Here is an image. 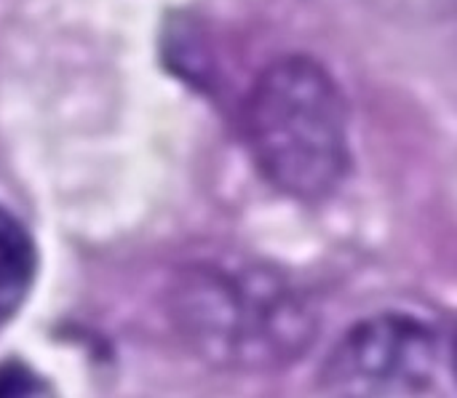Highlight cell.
Masks as SVG:
<instances>
[{"label": "cell", "instance_id": "obj_3", "mask_svg": "<svg viewBox=\"0 0 457 398\" xmlns=\"http://www.w3.org/2000/svg\"><path fill=\"white\" fill-rule=\"evenodd\" d=\"M35 278V246L24 225L0 209V324L27 300Z\"/></svg>", "mask_w": 457, "mask_h": 398}, {"label": "cell", "instance_id": "obj_2", "mask_svg": "<svg viewBox=\"0 0 457 398\" xmlns=\"http://www.w3.org/2000/svg\"><path fill=\"white\" fill-rule=\"evenodd\" d=\"M436 335L404 313L356 324L321 367V388L335 396H420L434 388Z\"/></svg>", "mask_w": 457, "mask_h": 398}, {"label": "cell", "instance_id": "obj_1", "mask_svg": "<svg viewBox=\"0 0 457 398\" xmlns=\"http://www.w3.org/2000/svg\"><path fill=\"white\" fill-rule=\"evenodd\" d=\"M246 137L265 177L300 201L335 193L351 166L345 99L311 56L278 59L257 78Z\"/></svg>", "mask_w": 457, "mask_h": 398}, {"label": "cell", "instance_id": "obj_4", "mask_svg": "<svg viewBox=\"0 0 457 398\" xmlns=\"http://www.w3.org/2000/svg\"><path fill=\"white\" fill-rule=\"evenodd\" d=\"M453 367H455V375H457V335H455V345H453Z\"/></svg>", "mask_w": 457, "mask_h": 398}]
</instances>
